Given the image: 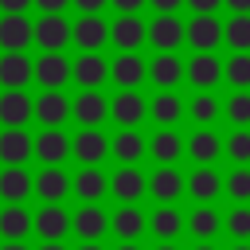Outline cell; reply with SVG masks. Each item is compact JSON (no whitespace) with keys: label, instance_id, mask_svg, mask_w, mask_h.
Listing matches in <instances>:
<instances>
[{"label":"cell","instance_id":"cell-22","mask_svg":"<svg viewBox=\"0 0 250 250\" xmlns=\"http://www.w3.org/2000/svg\"><path fill=\"white\" fill-rule=\"evenodd\" d=\"M70 78L82 86V90H98L102 82H109V62L102 55H78L70 62Z\"/></svg>","mask_w":250,"mask_h":250},{"label":"cell","instance_id":"cell-47","mask_svg":"<svg viewBox=\"0 0 250 250\" xmlns=\"http://www.w3.org/2000/svg\"><path fill=\"white\" fill-rule=\"evenodd\" d=\"M70 4H74V8L82 12V16H98V12H102V8L109 4V0H70Z\"/></svg>","mask_w":250,"mask_h":250},{"label":"cell","instance_id":"cell-15","mask_svg":"<svg viewBox=\"0 0 250 250\" xmlns=\"http://www.w3.org/2000/svg\"><path fill=\"white\" fill-rule=\"evenodd\" d=\"M109 117H113L121 129H137V125L148 117V102H145L137 90H121V94L109 102Z\"/></svg>","mask_w":250,"mask_h":250},{"label":"cell","instance_id":"cell-25","mask_svg":"<svg viewBox=\"0 0 250 250\" xmlns=\"http://www.w3.org/2000/svg\"><path fill=\"white\" fill-rule=\"evenodd\" d=\"M188 113V105L180 102V94L176 90H160L152 102H148V117L160 125V129H176V121Z\"/></svg>","mask_w":250,"mask_h":250},{"label":"cell","instance_id":"cell-1","mask_svg":"<svg viewBox=\"0 0 250 250\" xmlns=\"http://www.w3.org/2000/svg\"><path fill=\"white\" fill-rule=\"evenodd\" d=\"M184 43L195 55H215L223 47V20L219 16H191L184 23Z\"/></svg>","mask_w":250,"mask_h":250},{"label":"cell","instance_id":"cell-12","mask_svg":"<svg viewBox=\"0 0 250 250\" xmlns=\"http://www.w3.org/2000/svg\"><path fill=\"white\" fill-rule=\"evenodd\" d=\"M145 39H148V23H145L141 16H117V20L109 23V43H113L121 55L137 51Z\"/></svg>","mask_w":250,"mask_h":250},{"label":"cell","instance_id":"cell-53","mask_svg":"<svg viewBox=\"0 0 250 250\" xmlns=\"http://www.w3.org/2000/svg\"><path fill=\"white\" fill-rule=\"evenodd\" d=\"M191 250H219V246H215V242H195Z\"/></svg>","mask_w":250,"mask_h":250},{"label":"cell","instance_id":"cell-45","mask_svg":"<svg viewBox=\"0 0 250 250\" xmlns=\"http://www.w3.org/2000/svg\"><path fill=\"white\" fill-rule=\"evenodd\" d=\"M31 4H35L43 16H62V8H66L70 0H31Z\"/></svg>","mask_w":250,"mask_h":250},{"label":"cell","instance_id":"cell-4","mask_svg":"<svg viewBox=\"0 0 250 250\" xmlns=\"http://www.w3.org/2000/svg\"><path fill=\"white\" fill-rule=\"evenodd\" d=\"M70 156L82 164V168H98L105 156H109V137L102 129H82L78 137H70Z\"/></svg>","mask_w":250,"mask_h":250},{"label":"cell","instance_id":"cell-33","mask_svg":"<svg viewBox=\"0 0 250 250\" xmlns=\"http://www.w3.org/2000/svg\"><path fill=\"white\" fill-rule=\"evenodd\" d=\"M148 234H156L160 242H176L184 234V215L176 207H156L148 215Z\"/></svg>","mask_w":250,"mask_h":250},{"label":"cell","instance_id":"cell-30","mask_svg":"<svg viewBox=\"0 0 250 250\" xmlns=\"http://www.w3.org/2000/svg\"><path fill=\"white\" fill-rule=\"evenodd\" d=\"M70 191L82 199V203H98L105 191H109V176L102 168H82L74 180H70Z\"/></svg>","mask_w":250,"mask_h":250},{"label":"cell","instance_id":"cell-31","mask_svg":"<svg viewBox=\"0 0 250 250\" xmlns=\"http://www.w3.org/2000/svg\"><path fill=\"white\" fill-rule=\"evenodd\" d=\"M27 43H31V20L27 16H0V47L8 55H16Z\"/></svg>","mask_w":250,"mask_h":250},{"label":"cell","instance_id":"cell-55","mask_svg":"<svg viewBox=\"0 0 250 250\" xmlns=\"http://www.w3.org/2000/svg\"><path fill=\"white\" fill-rule=\"evenodd\" d=\"M117 250H141V246H137V242H121Z\"/></svg>","mask_w":250,"mask_h":250},{"label":"cell","instance_id":"cell-2","mask_svg":"<svg viewBox=\"0 0 250 250\" xmlns=\"http://www.w3.org/2000/svg\"><path fill=\"white\" fill-rule=\"evenodd\" d=\"M184 82H191L195 94H211L223 82V59L219 55H191L184 62Z\"/></svg>","mask_w":250,"mask_h":250},{"label":"cell","instance_id":"cell-10","mask_svg":"<svg viewBox=\"0 0 250 250\" xmlns=\"http://www.w3.org/2000/svg\"><path fill=\"white\" fill-rule=\"evenodd\" d=\"M70 230H74L82 242H102V234H109V215H105L98 203H82V207L70 215Z\"/></svg>","mask_w":250,"mask_h":250},{"label":"cell","instance_id":"cell-43","mask_svg":"<svg viewBox=\"0 0 250 250\" xmlns=\"http://www.w3.org/2000/svg\"><path fill=\"white\" fill-rule=\"evenodd\" d=\"M184 4L191 8V16H215L223 8V0H184Z\"/></svg>","mask_w":250,"mask_h":250},{"label":"cell","instance_id":"cell-21","mask_svg":"<svg viewBox=\"0 0 250 250\" xmlns=\"http://www.w3.org/2000/svg\"><path fill=\"white\" fill-rule=\"evenodd\" d=\"M184 230L195 242H215L223 234V215L215 207H191V215H184Z\"/></svg>","mask_w":250,"mask_h":250},{"label":"cell","instance_id":"cell-42","mask_svg":"<svg viewBox=\"0 0 250 250\" xmlns=\"http://www.w3.org/2000/svg\"><path fill=\"white\" fill-rule=\"evenodd\" d=\"M223 195L230 203H250V168H230L223 180Z\"/></svg>","mask_w":250,"mask_h":250},{"label":"cell","instance_id":"cell-13","mask_svg":"<svg viewBox=\"0 0 250 250\" xmlns=\"http://www.w3.org/2000/svg\"><path fill=\"white\" fill-rule=\"evenodd\" d=\"M70 117H74L82 129H98V125L109 117V102H105V94H98V90H82V94L70 102Z\"/></svg>","mask_w":250,"mask_h":250},{"label":"cell","instance_id":"cell-39","mask_svg":"<svg viewBox=\"0 0 250 250\" xmlns=\"http://www.w3.org/2000/svg\"><path fill=\"white\" fill-rule=\"evenodd\" d=\"M223 117L230 121V129H250V90H230V98L223 102Z\"/></svg>","mask_w":250,"mask_h":250},{"label":"cell","instance_id":"cell-32","mask_svg":"<svg viewBox=\"0 0 250 250\" xmlns=\"http://www.w3.org/2000/svg\"><path fill=\"white\" fill-rule=\"evenodd\" d=\"M27 82H31V59H27L23 51L4 55V59H0V86H4V90H23Z\"/></svg>","mask_w":250,"mask_h":250},{"label":"cell","instance_id":"cell-11","mask_svg":"<svg viewBox=\"0 0 250 250\" xmlns=\"http://www.w3.org/2000/svg\"><path fill=\"white\" fill-rule=\"evenodd\" d=\"M31 39L43 47V55H47V51H62V47L70 43V23H66V16H39V20L31 23Z\"/></svg>","mask_w":250,"mask_h":250},{"label":"cell","instance_id":"cell-49","mask_svg":"<svg viewBox=\"0 0 250 250\" xmlns=\"http://www.w3.org/2000/svg\"><path fill=\"white\" fill-rule=\"evenodd\" d=\"M223 8H230V16H250V0H223Z\"/></svg>","mask_w":250,"mask_h":250},{"label":"cell","instance_id":"cell-36","mask_svg":"<svg viewBox=\"0 0 250 250\" xmlns=\"http://www.w3.org/2000/svg\"><path fill=\"white\" fill-rule=\"evenodd\" d=\"M188 117H191L199 129H211V125L223 117V102H219L215 94H195V98L188 102Z\"/></svg>","mask_w":250,"mask_h":250},{"label":"cell","instance_id":"cell-28","mask_svg":"<svg viewBox=\"0 0 250 250\" xmlns=\"http://www.w3.org/2000/svg\"><path fill=\"white\" fill-rule=\"evenodd\" d=\"M31 121V98L23 94V90H8V94H0V125H8V129H23Z\"/></svg>","mask_w":250,"mask_h":250},{"label":"cell","instance_id":"cell-54","mask_svg":"<svg viewBox=\"0 0 250 250\" xmlns=\"http://www.w3.org/2000/svg\"><path fill=\"white\" fill-rule=\"evenodd\" d=\"M156 250H180V246H176V242H160Z\"/></svg>","mask_w":250,"mask_h":250},{"label":"cell","instance_id":"cell-8","mask_svg":"<svg viewBox=\"0 0 250 250\" xmlns=\"http://www.w3.org/2000/svg\"><path fill=\"white\" fill-rule=\"evenodd\" d=\"M31 230H35L43 242H62L66 230H70V215L62 211V203H43V207L31 215Z\"/></svg>","mask_w":250,"mask_h":250},{"label":"cell","instance_id":"cell-3","mask_svg":"<svg viewBox=\"0 0 250 250\" xmlns=\"http://www.w3.org/2000/svg\"><path fill=\"white\" fill-rule=\"evenodd\" d=\"M31 78L43 86V90H62L70 82V59L62 51H47L43 59L31 62Z\"/></svg>","mask_w":250,"mask_h":250},{"label":"cell","instance_id":"cell-18","mask_svg":"<svg viewBox=\"0 0 250 250\" xmlns=\"http://www.w3.org/2000/svg\"><path fill=\"white\" fill-rule=\"evenodd\" d=\"M31 152H35V156H39L47 168H59V164L70 156V137H66L62 129H43V133L35 137Z\"/></svg>","mask_w":250,"mask_h":250},{"label":"cell","instance_id":"cell-16","mask_svg":"<svg viewBox=\"0 0 250 250\" xmlns=\"http://www.w3.org/2000/svg\"><path fill=\"white\" fill-rule=\"evenodd\" d=\"M145 78H148V62H145L137 51H129V55H117V59L109 62V82H117L121 90H137Z\"/></svg>","mask_w":250,"mask_h":250},{"label":"cell","instance_id":"cell-56","mask_svg":"<svg viewBox=\"0 0 250 250\" xmlns=\"http://www.w3.org/2000/svg\"><path fill=\"white\" fill-rule=\"evenodd\" d=\"M230 250H250V242H230Z\"/></svg>","mask_w":250,"mask_h":250},{"label":"cell","instance_id":"cell-9","mask_svg":"<svg viewBox=\"0 0 250 250\" xmlns=\"http://www.w3.org/2000/svg\"><path fill=\"white\" fill-rule=\"evenodd\" d=\"M145 191H148V176H145L137 164H133V168H117V172L109 176V195H113L121 207L137 203Z\"/></svg>","mask_w":250,"mask_h":250},{"label":"cell","instance_id":"cell-23","mask_svg":"<svg viewBox=\"0 0 250 250\" xmlns=\"http://www.w3.org/2000/svg\"><path fill=\"white\" fill-rule=\"evenodd\" d=\"M148 156L160 164V168H176V160L184 156V137L176 129H156L148 137Z\"/></svg>","mask_w":250,"mask_h":250},{"label":"cell","instance_id":"cell-52","mask_svg":"<svg viewBox=\"0 0 250 250\" xmlns=\"http://www.w3.org/2000/svg\"><path fill=\"white\" fill-rule=\"evenodd\" d=\"M39 250H66V246H62V242H43Z\"/></svg>","mask_w":250,"mask_h":250},{"label":"cell","instance_id":"cell-5","mask_svg":"<svg viewBox=\"0 0 250 250\" xmlns=\"http://www.w3.org/2000/svg\"><path fill=\"white\" fill-rule=\"evenodd\" d=\"M70 43H78L82 55H98L109 43V23L102 16H78V23H70Z\"/></svg>","mask_w":250,"mask_h":250},{"label":"cell","instance_id":"cell-50","mask_svg":"<svg viewBox=\"0 0 250 250\" xmlns=\"http://www.w3.org/2000/svg\"><path fill=\"white\" fill-rule=\"evenodd\" d=\"M0 250H27V246H23V242H4Z\"/></svg>","mask_w":250,"mask_h":250},{"label":"cell","instance_id":"cell-29","mask_svg":"<svg viewBox=\"0 0 250 250\" xmlns=\"http://www.w3.org/2000/svg\"><path fill=\"white\" fill-rule=\"evenodd\" d=\"M31 145H35V137H27L23 129H4L0 133V160L8 168H23V160L31 156Z\"/></svg>","mask_w":250,"mask_h":250},{"label":"cell","instance_id":"cell-40","mask_svg":"<svg viewBox=\"0 0 250 250\" xmlns=\"http://www.w3.org/2000/svg\"><path fill=\"white\" fill-rule=\"evenodd\" d=\"M223 230L234 242H250V203H230V211L223 215Z\"/></svg>","mask_w":250,"mask_h":250},{"label":"cell","instance_id":"cell-26","mask_svg":"<svg viewBox=\"0 0 250 250\" xmlns=\"http://www.w3.org/2000/svg\"><path fill=\"white\" fill-rule=\"evenodd\" d=\"M145 152H148V141H145L137 129H121L117 137H109V156H117L121 168H133Z\"/></svg>","mask_w":250,"mask_h":250},{"label":"cell","instance_id":"cell-6","mask_svg":"<svg viewBox=\"0 0 250 250\" xmlns=\"http://www.w3.org/2000/svg\"><path fill=\"white\" fill-rule=\"evenodd\" d=\"M184 156H191L195 168H215V160L223 156V137L215 129H195L191 137H184Z\"/></svg>","mask_w":250,"mask_h":250},{"label":"cell","instance_id":"cell-48","mask_svg":"<svg viewBox=\"0 0 250 250\" xmlns=\"http://www.w3.org/2000/svg\"><path fill=\"white\" fill-rule=\"evenodd\" d=\"M23 8H31V0H0L4 16H23Z\"/></svg>","mask_w":250,"mask_h":250},{"label":"cell","instance_id":"cell-38","mask_svg":"<svg viewBox=\"0 0 250 250\" xmlns=\"http://www.w3.org/2000/svg\"><path fill=\"white\" fill-rule=\"evenodd\" d=\"M223 156L234 168H250V129H230L223 137Z\"/></svg>","mask_w":250,"mask_h":250},{"label":"cell","instance_id":"cell-14","mask_svg":"<svg viewBox=\"0 0 250 250\" xmlns=\"http://www.w3.org/2000/svg\"><path fill=\"white\" fill-rule=\"evenodd\" d=\"M148 43L156 47V55H176V47L184 43V20L180 16H156L148 23Z\"/></svg>","mask_w":250,"mask_h":250},{"label":"cell","instance_id":"cell-24","mask_svg":"<svg viewBox=\"0 0 250 250\" xmlns=\"http://www.w3.org/2000/svg\"><path fill=\"white\" fill-rule=\"evenodd\" d=\"M148 82L156 90H176L184 82V59L180 55H156L148 62Z\"/></svg>","mask_w":250,"mask_h":250},{"label":"cell","instance_id":"cell-44","mask_svg":"<svg viewBox=\"0 0 250 250\" xmlns=\"http://www.w3.org/2000/svg\"><path fill=\"white\" fill-rule=\"evenodd\" d=\"M113 8H117V16H141V8L148 4V0H109Z\"/></svg>","mask_w":250,"mask_h":250},{"label":"cell","instance_id":"cell-17","mask_svg":"<svg viewBox=\"0 0 250 250\" xmlns=\"http://www.w3.org/2000/svg\"><path fill=\"white\" fill-rule=\"evenodd\" d=\"M31 113H35L47 129H59V125L70 117V102H66L62 90H43V94L31 102Z\"/></svg>","mask_w":250,"mask_h":250},{"label":"cell","instance_id":"cell-20","mask_svg":"<svg viewBox=\"0 0 250 250\" xmlns=\"http://www.w3.org/2000/svg\"><path fill=\"white\" fill-rule=\"evenodd\" d=\"M109 230H113L121 242H137V238L148 230V215H145L137 203H129V207H117V211L109 215Z\"/></svg>","mask_w":250,"mask_h":250},{"label":"cell","instance_id":"cell-46","mask_svg":"<svg viewBox=\"0 0 250 250\" xmlns=\"http://www.w3.org/2000/svg\"><path fill=\"white\" fill-rule=\"evenodd\" d=\"M148 4L156 8V16H176L184 8V0H148Z\"/></svg>","mask_w":250,"mask_h":250},{"label":"cell","instance_id":"cell-41","mask_svg":"<svg viewBox=\"0 0 250 250\" xmlns=\"http://www.w3.org/2000/svg\"><path fill=\"white\" fill-rule=\"evenodd\" d=\"M223 82L230 90H250V55H230L223 62Z\"/></svg>","mask_w":250,"mask_h":250},{"label":"cell","instance_id":"cell-51","mask_svg":"<svg viewBox=\"0 0 250 250\" xmlns=\"http://www.w3.org/2000/svg\"><path fill=\"white\" fill-rule=\"evenodd\" d=\"M78 250H105V246H102V242H82Z\"/></svg>","mask_w":250,"mask_h":250},{"label":"cell","instance_id":"cell-34","mask_svg":"<svg viewBox=\"0 0 250 250\" xmlns=\"http://www.w3.org/2000/svg\"><path fill=\"white\" fill-rule=\"evenodd\" d=\"M0 234L8 242H23L31 234V211H23V203H8L0 211Z\"/></svg>","mask_w":250,"mask_h":250},{"label":"cell","instance_id":"cell-7","mask_svg":"<svg viewBox=\"0 0 250 250\" xmlns=\"http://www.w3.org/2000/svg\"><path fill=\"white\" fill-rule=\"evenodd\" d=\"M184 195H191L195 207H215V199L223 195V176L215 168H195L191 176H184Z\"/></svg>","mask_w":250,"mask_h":250},{"label":"cell","instance_id":"cell-37","mask_svg":"<svg viewBox=\"0 0 250 250\" xmlns=\"http://www.w3.org/2000/svg\"><path fill=\"white\" fill-rule=\"evenodd\" d=\"M223 43L230 55H250V16H230L223 23Z\"/></svg>","mask_w":250,"mask_h":250},{"label":"cell","instance_id":"cell-27","mask_svg":"<svg viewBox=\"0 0 250 250\" xmlns=\"http://www.w3.org/2000/svg\"><path fill=\"white\" fill-rule=\"evenodd\" d=\"M43 203H62L66 195H70V176L62 172V168H43L39 176H35V188H31Z\"/></svg>","mask_w":250,"mask_h":250},{"label":"cell","instance_id":"cell-35","mask_svg":"<svg viewBox=\"0 0 250 250\" xmlns=\"http://www.w3.org/2000/svg\"><path fill=\"white\" fill-rule=\"evenodd\" d=\"M31 188H35L31 172H23V168H4L0 172V199L4 203H23L31 195Z\"/></svg>","mask_w":250,"mask_h":250},{"label":"cell","instance_id":"cell-19","mask_svg":"<svg viewBox=\"0 0 250 250\" xmlns=\"http://www.w3.org/2000/svg\"><path fill=\"white\" fill-rule=\"evenodd\" d=\"M148 195L160 203V207H176V199L184 195V172L176 168H156L148 176Z\"/></svg>","mask_w":250,"mask_h":250}]
</instances>
